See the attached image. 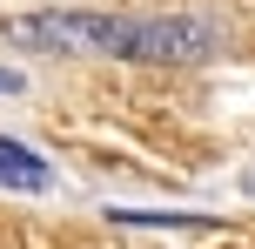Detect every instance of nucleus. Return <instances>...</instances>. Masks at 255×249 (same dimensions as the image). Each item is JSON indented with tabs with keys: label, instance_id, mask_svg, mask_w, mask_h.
<instances>
[{
	"label": "nucleus",
	"instance_id": "f257e3e1",
	"mask_svg": "<svg viewBox=\"0 0 255 249\" xmlns=\"http://www.w3.org/2000/svg\"><path fill=\"white\" fill-rule=\"evenodd\" d=\"M13 40H67V47H115V54H188L195 27L181 20H94V13H40V20H13Z\"/></svg>",
	"mask_w": 255,
	"mask_h": 249
},
{
	"label": "nucleus",
	"instance_id": "f03ea898",
	"mask_svg": "<svg viewBox=\"0 0 255 249\" xmlns=\"http://www.w3.org/2000/svg\"><path fill=\"white\" fill-rule=\"evenodd\" d=\"M0 189H27V196L47 189V162H40L27 142H7V135H0Z\"/></svg>",
	"mask_w": 255,
	"mask_h": 249
},
{
	"label": "nucleus",
	"instance_id": "7ed1b4c3",
	"mask_svg": "<svg viewBox=\"0 0 255 249\" xmlns=\"http://www.w3.org/2000/svg\"><path fill=\"white\" fill-rule=\"evenodd\" d=\"M13 88H20V74H7V67H0V94H13Z\"/></svg>",
	"mask_w": 255,
	"mask_h": 249
}]
</instances>
